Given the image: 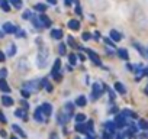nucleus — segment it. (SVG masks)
Returning a JSON list of instances; mask_svg holds the SVG:
<instances>
[{"instance_id":"6ab92c4d","label":"nucleus","mask_w":148,"mask_h":139,"mask_svg":"<svg viewBox=\"0 0 148 139\" xmlns=\"http://www.w3.org/2000/svg\"><path fill=\"white\" fill-rule=\"evenodd\" d=\"M2 103H3V106L10 107V106L13 104V99L9 97V96H2Z\"/></svg>"},{"instance_id":"052dcab7","label":"nucleus","mask_w":148,"mask_h":139,"mask_svg":"<svg viewBox=\"0 0 148 139\" xmlns=\"http://www.w3.org/2000/svg\"><path fill=\"white\" fill-rule=\"evenodd\" d=\"M145 91H147V94H148V86H147V88H145Z\"/></svg>"},{"instance_id":"79ce46f5","label":"nucleus","mask_w":148,"mask_h":139,"mask_svg":"<svg viewBox=\"0 0 148 139\" xmlns=\"http://www.w3.org/2000/svg\"><path fill=\"white\" fill-rule=\"evenodd\" d=\"M39 86H41V87H47V86H48V80H47V78H42L41 83H39Z\"/></svg>"},{"instance_id":"a18cd8bd","label":"nucleus","mask_w":148,"mask_h":139,"mask_svg":"<svg viewBox=\"0 0 148 139\" xmlns=\"http://www.w3.org/2000/svg\"><path fill=\"white\" fill-rule=\"evenodd\" d=\"M110 136H112V135H110V133H108V132H104V133H103V139H110Z\"/></svg>"},{"instance_id":"f03ea898","label":"nucleus","mask_w":148,"mask_h":139,"mask_svg":"<svg viewBox=\"0 0 148 139\" xmlns=\"http://www.w3.org/2000/svg\"><path fill=\"white\" fill-rule=\"evenodd\" d=\"M102 94H103V86H102L100 83H94V84H93V88H92V96H90V99H92V100H97Z\"/></svg>"},{"instance_id":"7c9ffc66","label":"nucleus","mask_w":148,"mask_h":139,"mask_svg":"<svg viewBox=\"0 0 148 139\" xmlns=\"http://www.w3.org/2000/svg\"><path fill=\"white\" fill-rule=\"evenodd\" d=\"M0 7H2L5 12H10V5L7 3V0H6V2H3V3H0Z\"/></svg>"},{"instance_id":"3c124183","label":"nucleus","mask_w":148,"mask_h":139,"mask_svg":"<svg viewBox=\"0 0 148 139\" xmlns=\"http://www.w3.org/2000/svg\"><path fill=\"white\" fill-rule=\"evenodd\" d=\"M76 13H77V15H81V7H80V6L76 7Z\"/></svg>"},{"instance_id":"e433bc0d","label":"nucleus","mask_w":148,"mask_h":139,"mask_svg":"<svg viewBox=\"0 0 148 139\" xmlns=\"http://www.w3.org/2000/svg\"><path fill=\"white\" fill-rule=\"evenodd\" d=\"M67 42H68V43H70V45L73 46V48H78V45H77V43L74 42V39H73L71 36H68V38H67Z\"/></svg>"},{"instance_id":"6e6d98bb","label":"nucleus","mask_w":148,"mask_h":139,"mask_svg":"<svg viewBox=\"0 0 148 139\" xmlns=\"http://www.w3.org/2000/svg\"><path fill=\"white\" fill-rule=\"evenodd\" d=\"M48 2H50L51 5H55V3H57V0H48Z\"/></svg>"},{"instance_id":"2f4dec72","label":"nucleus","mask_w":148,"mask_h":139,"mask_svg":"<svg viewBox=\"0 0 148 139\" xmlns=\"http://www.w3.org/2000/svg\"><path fill=\"white\" fill-rule=\"evenodd\" d=\"M10 3H12L16 9H20V7H22V0H10Z\"/></svg>"},{"instance_id":"6e6552de","label":"nucleus","mask_w":148,"mask_h":139,"mask_svg":"<svg viewBox=\"0 0 148 139\" xmlns=\"http://www.w3.org/2000/svg\"><path fill=\"white\" fill-rule=\"evenodd\" d=\"M115 125L116 128H123L126 125V119L123 118L122 114H116V118H115Z\"/></svg>"},{"instance_id":"aec40b11","label":"nucleus","mask_w":148,"mask_h":139,"mask_svg":"<svg viewBox=\"0 0 148 139\" xmlns=\"http://www.w3.org/2000/svg\"><path fill=\"white\" fill-rule=\"evenodd\" d=\"M51 38H54V39H61V38H62V31H61V29H52V31H51Z\"/></svg>"},{"instance_id":"69168bd1","label":"nucleus","mask_w":148,"mask_h":139,"mask_svg":"<svg viewBox=\"0 0 148 139\" xmlns=\"http://www.w3.org/2000/svg\"><path fill=\"white\" fill-rule=\"evenodd\" d=\"M145 73H147V74H148V68H147V71H145Z\"/></svg>"},{"instance_id":"680f3d73","label":"nucleus","mask_w":148,"mask_h":139,"mask_svg":"<svg viewBox=\"0 0 148 139\" xmlns=\"http://www.w3.org/2000/svg\"><path fill=\"white\" fill-rule=\"evenodd\" d=\"M87 139H94V138H93V136H89V138H87Z\"/></svg>"},{"instance_id":"603ef678","label":"nucleus","mask_w":148,"mask_h":139,"mask_svg":"<svg viewBox=\"0 0 148 139\" xmlns=\"http://www.w3.org/2000/svg\"><path fill=\"white\" fill-rule=\"evenodd\" d=\"M147 138H148V135H147V133H144V135H139V136H138V139H147Z\"/></svg>"},{"instance_id":"f257e3e1","label":"nucleus","mask_w":148,"mask_h":139,"mask_svg":"<svg viewBox=\"0 0 148 139\" xmlns=\"http://www.w3.org/2000/svg\"><path fill=\"white\" fill-rule=\"evenodd\" d=\"M48 57H50V51L45 45H41L39 46V51H38V58H36V62H38V67L39 68H44L47 67L48 64Z\"/></svg>"},{"instance_id":"f3484780","label":"nucleus","mask_w":148,"mask_h":139,"mask_svg":"<svg viewBox=\"0 0 148 139\" xmlns=\"http://www.w3.org/2000/svg\"><path fill=\"white\" fill-rule=\"evenodd\" d=\"M121 114L123 116V118H125V119H126V118H134V119L137 118V114H135V113H134L132 110H129V109H123Z\"/></svg>"},{"instance_id":"49530a36","label":"nucleus","mask_w":148,"mask_h":139,"mask_svg":"<svg viewBox=\"0 0 148 139\" xmlns=\"http://www.w3.org/2000/svg\"><path fill=\"white\" fill-rule=\"evenodd\" d=\"M50 139H60V138H58V135H57V133H54V132H52V133H51V136H50Z\"/></svg>"},{"instance_id":"c85d7f7f","label":"nucleus","mask_w":148,"mask_h":139,"mask_svg":"<svg viewBox=\"0 0 148 139\" xmlns=\"http://www.w3.org/2000/svg\"><path fill=\"white\" fill-rule=\"evenodd\" d=\"M12 129H13V130H15V132H16L17 135H20L22 138H26V133H25V132H23L22 129H20V128H19L17 125H13V126H12Z\"/></svg>"},{"instance_id":"0e129e2a","label":"nucleus","mask_w":148,"mask_h":139,"mask_svg":"<svg viewBox=\"0 0 148 139\" xmlns=\"http://www.w3.org/2000/svg\"><path fill=\"white\" fill-rule=\"evenodd\" d=\"M3 2H6V0H0V3H3Z\"/></svg>"},{"instance_id":"1a4fd4ad","label":"nucleus","mask_w":148,"mask_h":139,"mask_svg":"<svg viewBox=\"0 0 148 139\" xmlns=\"http://www.w3.org/2000/svg\"><path fill=\"white\" fill-rule=\"evenodd\" d=\"M115 129H116L115 122H106V123H104V132L113 135V133H115Z\"/></svg>"},{"instance_id":"c9c22d12","label":"nucleus","mask_w":148,"mask_h":139,"mask_svg":"<svg viewBox=\"0 0 148 139\" xmlns=\"http://www.w3.org/2000/svg\"><path fill=\"white\" fill-rule=\"evenodd\" d=\"M68 61H70L71 65H74V64L77 62V57H76L74 54H70V55H68Z\"/></svg>"},{"instance_id":"f704fd0d","label":"nucleus","mask_w":148,"mask_h":139,"mask_svg":"<svg viewBox=\"0 0 148 139\" xmlns=\"http://www.w3.org/2000/svg\"><path fill=\"white\" fill-rule=\"evenodd\" d=\"M134 46H135V49H138V51H139V52H141L142 55H145V54H147V52H145V49L142 48V46H141L139 43H137V42H134Z\"/></svg>"},{"instance_id":"37998d69","label":"nucleus","mask_w":148,"mask_h":139,"mask_svg":"<svg viewBox=\"0 0 148 139\" xmlns=\"http://www.w3.org/2000/svg\"><path fill=\"white\" fill-rule=\"evenodd\" d=\"M17 36H19V38H25L26 35H25V32H23V31H20V29H17Z\"/></svg>"},{"instance_id":"b1692460","label":"nucleus","mask_w":148,"mask_h":139,"mask_svg":"<svg viewBox=\"0 0 148 139\" xmlns=\"http://www.w3.org/2000/svg\"><path fill=\"white\" fill-rule=\"evenodd\" d=\"M138 128H139L141 130H148V120L139 119V120H138Z\"/></svg>"},{"instance_id":"72a5a7b5","label":"nucleus","mask_w":148,"mask_h":139,"mask_svg":"<svg viewBox=\"0 0 148 139\" xmlns=\"http://www.w3.org/2000/svg\"><path fill=\"white\" fill-rule=\"evenodd\" d=\"M58 52L61 54V55H64L67 51H66V43H60L58 45Z\"/></svg>"},{"instance_id":"e2e57ef3","label":"nucleus","mask_w":148,"mask_h":139,"mask_svg":"<svg viewBox=\"0 0 148 139\" xmlns=\"http://www.w3.org/2000/svg\"><path fill=\"white\" fill-rule=\"evenodd\" d=\"M0 38H3V33H2V32H0Z\"/></svg>"},{"instance_id":"5fc2aeb1","label":"nucleus","mask_w":148,"mask_h":139,"mask_svg":"<svg viewBox=\"0 0 148 139\" xmlns=\"http://www.w3.org/2000/svg\"><path fill=\"white\" fill-rule=\"evenodd\" d=\"M66 68H67V71H73V68H71V65H67Z\"/></svg>"},{"instance_id":"39448f33","label":"nucleus","mask_w":148,"mask_h":139,"mask_svg":"<svg viewBox=\"0 0 148 139\" xmlns=\"http://www.w3.org/2000/svg\"><path fill=\"white\" fill-rule=\"evenodd\" d=\"M70 119H71V116H70V114H67L64 110L60 112V113H58V116H57V122H58L60 125H66Z\"/></svg>"},{"instance_id":"a211bd4d","label":"nucleus","mask_w":148,"mask_h":139,"mask_svg":"<svg viewBox=\"0 0 148 139\" xmlns=\"http://www.w3.org/2000/svg\"><path fill=\"white\" fill-rule=\"evenodd\" d=\"M68 28L73 29V31H78V29H80V23H78V20L71 19V20L68 22Z\"/></svg>"},{"instance_id":"9b49d317","label":"nucleus","mask_w":148,"mask_h":139,"mask_svg":"<svg viewBox=\"0 0 148 139\" xmlns=\"http://www.w3.org/2000/svg\"><path fill=\"white\" fill-rule=\"evenodd\" d=\"M17 67H19V71H22V73H26V71H28V68H29V65H28V61H26L25 58H22V59L19 61Z\"/></svg>"},{"instance_id":"393cba45","label":"nucleus","mask_w":148,"mask_h":139,"mask_svg":"<svg viewBox=\"0 0 148 139\" xmlns=\"http://www.w3.org/2000/svg\"><path fill=\"white\" fill-rule=\"evenodd\" d=\"M15 116H16V118L26 119V112H25L23 109H16V110H15Z\"/></svg>"},{"instance_id":"c756f323","label":"nucleus","mask_w":148,"mask_h":139,"mask_svg":"<svg viewBox=\"0 0 148 139\" xmlns=\"http://www.w3.org/2000/svg\"><path fill=\"white\" fill-rule=\"evenodd\" d=\"M35 10H39V12H45V10H47V5L38 3V5H35Z\"/></svg>"},{"instance_id":"a19ab883","label":"nucleus","mask_w":148,"mask_h":139,"mask_svg":"<svg viewBox=\"0 0 148 139\" xmlns=\"http://www.w3.org/2000/svg\"><path fill=\"white\" fill-rule=\"evenodd\" d=\"M81 38H83V41H89V39L92 38V35H90V33H87V32H84Z\"/></svg>"},{"instance_id":"0eeeda50","label":"nucleus","mask_w":148,"mask_h":139,"mask_svg":"<svg viewBox=\"0 0 148 139\" xmlns=\"http://www.w3.org/2000/svg\"><path fill=\"white\" fill-rule=\"evenodd\" d=\"M44 112H42V109L41 107H38L36 110H35V113H33V119L36 120V122H39V123H42V122H45V118H44Z\"/></svg>"},{"instance_id":"4c0bfd02","label":"nucleus","mask_w":148,"mask_h":139,"mask_svg":"<svg viewBox=\"0 0 148 139\" xmlns=\"http://www.w3.org/2000/svg\"><path fill=\"white\" fill-rule=\"evenodd\" d=\"M32 15H33V13H32L31 10H25V13L22 15V17H23V19H31V17H32Z\"/></svg>"},{"instance_id":"423d86ee","label":"nucleus","mask_w":148,"mask_h":139,"mask_svg":"<svg viewBox=\"0 0 148 139\" xmlns=\"http://www.w3.org/2000/svg\"><path fill=\"white\" fill-rule=\"evenodd\" d=\"M3 32L5 33H15V32H17V28L13 25V23L6 22V23H3Z\"/></svg>"},{"instance_id":"dca6fc26","label":"nucleus","mask_w":148,"mask_h":139,"mask_svg":"<svg viewBox=\"0 0 148 139\" xmlns=\"http://www.w3.org/2000/svg\"><path fill=\"white\" fill-rule=\"evenodd\" d=\"M87 104V99L84 97V96H78L77 99H76V106H80V107H84Z\"/></svg>"},{"instance_id":"c03bdc74","label":"nucleus","mask_w":148,"mask_h":139,"mask_svg":"<svg viewBox=\"0 0 148 139\" xmlns=\"http://www.w3.org/2000/svg\"><path fill=\"white\" fill-rule=\"evenodd\" d=\"M0 122H3V123H6L7 120H6V118H5V114L2 113V112H0Z\"/></svg>"},{"instance_id":"4468645a","label":"nucleus","mask_w":148,"mask_h":139,"mask_svg":"<svg viewBox=\"0 0 148 139\" xmlns=\"http://www.w3.org/2000/svg\"><path fill=\"white\" fill-rule=\"evenodd\" d=\"M39 19H41V22H42V25H44L45 28H51V20H50V17L47 16V15H41L39 16Z\"/></svg>"},{"instance_id":"bf43d9fd","label":"nucleus","mask_w":148,"mask_h":139,"mask_svg":"<svg viewBox=\"0 0 148 139\" xmlns=\"http://www.w3.org/2000/svg\"><path fill=\"white\" fill-rule=\"evenodd\" d=\"M10 139H17V136H10Z\"/></svg>"},{"instance_id":"ea45409f","label":"nucleus","mask_w":148,"mask_h":139,"mask_svg":"<svg viewBox=\"0 0 148 139\" xmlns=\"http://www.w3.org/2000/svg\"><path fill=\"white\" fill-rule=\"evenodd\" d=\"M7 76V70L6 68H2V70H0V78H5Z\"/></svg>"},{"instance_id":"de8ad7c7","label":"nucleus","mask_w":148,"mask_h":139,"mask_svg":"<svg viewBox=\"0 0 148 139\" xmlns=\"http://www.w3.org/2000/svg\"><path fill=\"white\" fill-rule=\"evenodd\" d=\"M5 59H6V58H5V54H3L2 51H0V62H3Z\"/></svg>"},{"instance_id":"864d4df0","label":"nucleus","mask_w":148,"mask_h":139,"mask_svg":"<svg viewBox=\"0 0 148 139\" xmlns=\"http://www.w3.org/2000/svg\"><path fill=\"white\" fill-rule=\"evenodd\" d=\"M78 58H80L81 61H84V59H86V58H84V55H83V54H78Z\"/></svg>"},{"instance_id":"ddd939ff","label":"nucleus","mask_w":148,"mask_h":139,"mask_svg":"<svg viewBox=\"0 0 148 139\" xmlns=\"http://www.w3.org/2000/svg\"><path fill=\"white\" fill-rule=\"evenodd\" d=\"M41 109H42V112H44L45 116H51V113H52V106H51L50 103H44V104L41 106Z\"/></svg>"},{"instance_id":"473e14b6","label":"nucleus","mask_w":148,"mask_h":139,"mask_svg":"<svg viewBox=\"0 0 148 139\" xmlns=\"http://www.w3.org/2000/svg\"><path fill=\"white\" fill-rule=\"evenodd\" d=\"M84 119H86V116H84L83 113H78V114H76V122H77V123H81Z\"/></svg>"},{"instance_id":"412c9836","label":"nucleus","mask_w":148,"mask_h":139,"mask_svg":"<svg viewBox=\"0 0 148 139\" xmlns=\"http://www.w3.org/2000/svg\"><path fill=\"white\" fill-rule=\"evenodd\" d=\"M64 112H66L67 114L73 116V113H74V104H73V103H66V106H64Z\"/></svg>"},{"instance_id":"cd10ccee","label":"nucleus","mask_w":148,"mask_h":139,"mask_svg":"<svg viewBox=\"0 0 148 139\" xmlns=\"http://www.w3.org/2000/svg\"><path fill=\"white\" fill-rule=\"evenodd\" d=\"M6 54H7L9 57H13V55L16 54V46H15L13 43H10V45L7 46V51H6Z\"/></svg>"},{"instance_id":"5701e85b","label":"nucleus","mask_w":148,"mask_h":139,"mask_svg":"<svg viewBox=\"0 0 148 139\" xmlns=\"http://www.w3.org/2000/svg\"><path fill=\"white\" fill-rule=\"evenodd\" d=\"M110 38H112L115 42H119V41L122 39V35H121L118 31H113V29H112V31H110Z\"/></svg>"},{"instance_id":"58836bf2","label":"nucleus","mask_w":148,"mask_h":139,"mask_svg":"<svg viewBox=\"0 0 148 139\" xmlns=\"http://www.w3.org/2000/svg\"><path fill=\"white\" fill-rule=\"evenodd\" d=\"M20 93H22V97H25V99H28V97L31 96V91H28V90H25V88L20 90Z\"/></svg>"},{"instance_id":"20e7f679","label":"nucleus","mask_w":148,"mask_h":139,"mask_svg":"<svg viewBox=\"0 0 148 139\" xmlns=\"http://www.w3.org/2000/svg\"><path fill=\"white\" fill-rule=\"evenodd\" d=\"M23 88L28 90V91H31V93H33V91H38L41 88V86H39V83L36 80H33V81H26L23 84Z\"/></svg>"},{"instance_id":"8fccbe9b","label":"nucleus","mask_w":148,"mask_h":139,"mask_svg":"<svg viewBox=\"0 0 148 139\" xmlns=\"http://www.w3.org/2000/svg\"><path fill=\"white\" fill-rule=\"evenodd\" d=\"M45 90H47L48 93H51V91H52V86H51V84H48V86L45 87Z\"/></svg>"},{"instance_id":"09e8293b","label":"nucleus","mask_w":148,"mask_h":139,"mask_svg":"<svg viewBox=\"0 0 148 139\" xmlns=\"http://www.w3.org/2000/svg\"><path fill=\"white\" fill-rule=\"evenodd\" d=\"M20 104H22V106H23L25 109H28V107H29V104H28V102H25V100H22V103H20Z\"/></svg>"},{"instance_id":"9d476101","label":"nucleus","mask_w":148,"mask_h":139,"mask_svg":"<svg viewBox=\"0 0 148 139\" xmlns=\"http://www.w3.org/2000/svg\"><path fill=\"white\" fill-rule=\"evenodd\" d=\"M87 55H89V58L94 62V64H97V65H100L102 62H100V59H99V55L94 52V51H92V49H87Z\"/></svg>"},{"instance_id":"338daca9","label":"nucleus","mask_w":148,"mask_h":139,"mask_svg":"<svg viewBox=\"0 0 148 139\" xmlns=\"http://www.w3.org/2000/svg\"><path fill=\"white\" fill-rule=\"evenodd\" d=\"M76 139H80V138H76Z\"/></svg>"},{"instance_id":"7ed1b4c3","label":"nucleus","mask_w":148,"mask_h":139,"mask_svg":"<svg viewBox=\"0 0 148 139\" xmlns=\"http://www.w3.org/2000/svg\"><path fill=\"white\" fill-rule=\"evenodd\" d=\"M51 76L55 78V80H60L61 78V61L57 58L54 65H52V71H51Z\"/></svg>"},{"instance_id":"bb28decb","label":"nucleus","mask_w":148,"mask_h":139,"mask_svg":"<svg viewBox=\"0 0 148 139\" xmlns=\"http://www.w3.org/2000/svg\"><path fill=\"white\" fill-rule=\"evenodd\" d=\"M115 88H116L118 93H121V94H125V93H126V88L123 87L122 83H115Z\"/></svg>"},{"instance_id":"13d9d810","label":"nucleus","mask_w":148,"mask_h":139,"mask_svg":"<svg viewBox=\"0 0 148 139\" xmlns=\"http://www.w3.org/2000/svg\"><path fill=\"white\" fill-rule=\"evenodd\" d=\"M116 139H123V136H122V135H118V136H116Z\"/></svg>"},{"instance_id":"4be33fe9","label":"nucleus","mask_w":148,"mask_h":139,"mask_svg":"<svg viewBox=\"0 0 148 139\" xmlns=\"http://www.w3.org/2000/svg\"><path fill=\"white\" fill-rule=\"evenodd\" d=\"M76 132H78V133H87V126L83 125V123H77L76 125Z\"/></svg>"},{"instance_id":"f8f14e48","label":"nucleus","mask_w":148,"mask_h":139,"mask_svg":"<svg viewBox=\"0 0 148 139\" xmlns=\"http://www.w3.org/2000/svg\"><path fill=\"white\" fill-rule=\"evenodd\" d=\"M31 22L33 23V26H35L36 29H41V28H44V25H42L41 19H39L36 15H32V17H31Z\"/></svg>"},{"instance_id":"4d7b16f0","label":"nucleus","mask_w":148,"mask_h":139,"mask_svg":"<svg viewBox=\"0 0 148 139\" xmlns=\"http://www.w3.org/2000/svg\"><path fill=\"white\" fill-rule=\"evenodd\" d=\"M99 38H100V36H99V32H96V33H94V39H99Z\"/></svg>"},{"instance_id":"2eb2a0df","label":"nucleus","mask_w":148,"mask_h":139,"mask_svg":"<svg viewBox=\"0 0 148 139\" xmlns=\"http://www.w3.org/2000/svg\"><path fill=\"white\" fill-rule=\"evenodd\" d=\"M0 90H2L3 93H10V87H9V84L6 83L5 78H0Z\"/></svg>"},{"instance_id":"a878e982","label":"nucleus","mask_w":148,"mask_h":139,"mask_svg":"<svg viewBox=\"0 0 148 139\" xmlns=\"http://www.w3.org/2000/svg\"><path fill=\"white\" fill-rule=\"evenodd\" d=\"M118 55H119L122 59H128V58H129V55H128V51H126V49H123V48H119V49H118Z\"/></svg>"}]
</instances>
